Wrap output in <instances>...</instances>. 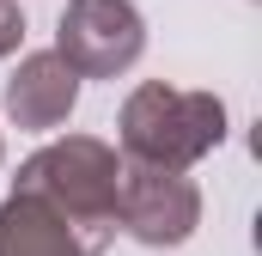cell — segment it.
Here are the masks:
<instances>
[{
  "mask_svg": "<svg viewBox=\"0 0 262 256\" xmlns=\"http://www.w3.org/2000/svg\"><path fill=\"white\" fill-rule=\"evenodd\" d=\"M116 183H122V153L98 134H67L37 146L12 177V189H31L49 207H61L73 232L92 244V256H104V244L116 238Z\"/></svg>",
  "mask_w": 262,
  "mask_h": 256,
  "instance_id": "obj_1",
  "label": "cell"
},
{
  "mask_svg": "<svg viewBox=\"0 0 262 256\" xmlns=\"http://www.w3.org/2000/svg\"><path fill=\"white\" fill-rule=\"evenodd\" d=\"M220 140H226V104L213 92H183L165 79L134 86L116 116V146H122V159H140V165L189 171Z\"/></svg>",
  "mask_w": 262,
  "mask_h": 256,
  "instance_id": "obj_2",
  "label": "cell"
},
{
  "mask_svg": "<svg viewBox=\"0 0 262 256\" xmlns=\"http://www.w3.org/2000/svg\"><path fill=\"white\" fill-rule=\"evenodd\" d=\"M116 226L146 250H177L189 244L201 226V189L171 171V165H140L122 159V183H116Z\"/></svg>",
  "mask_w": 262,
  "mask_h": 256,
  "instance_id": "obj_3",
  "label": "cell"
},
{
  "mask_svg": "<svg viewBox=\"0 0 262 256\" xmlns=\"http://www.w3.org/2000/svg\"><path fill=\"white\" fill-rule=\"evenodd\" d=\"M55 55L79 79H116L146 55V18L134 0H67L55 25Z\"/></svg>",
  "mask_w": 262,
  "mask_h": 256,
  "instance_id": "obj_4",
  "label": "cell"
},
{
  "mask_svg": "<svg viewBox=\"0 0 262 256\" xmlns=\"http://www.w3.org/2000/svg\"><path fill=\"white\" fill-rule=\"evenodd\" d=\"M73 104H79V73H73L55 49L25 55L18 73L6 79V116H12L18 128L49 134V128H61L67 116H73Z\"/></svg>",
  "mask_w": 262,
  "mask_h": 256,
  "instance_id": "obj_5",
  "label": "cell"
},
{
  "mask_svg": "<svg viewBox=\"0 0 262 256\" xmlns=\"http://www.w3.org/2000/svg\"><path fill=\"white\" fill-rule=\"evenodd\" d=\"M0 256H92V244L73 232L61 207L31 189H12L0 201Z\"/></svg>",
  "mask_w": 262,
  "mask_h": 256,
  "instance_id": "obj_6",
  "label": "cell"
},
{
  "mask_svg": "<svg viewBox=\"0 0 262 256\" xmlns=\"http://www.w3.org/2000/svg\"><path fill=\"white\" fill-rule=\"evenodd\" d=\"M18 43H25V12H18V0H0V61L18 55Z\"/></svg>",
  "mask_w": 262,
  "mask_h": 256,
  "instance_id": "obj_7",
  "label": "cell"
},
{
  "mask_svg": "<svg viewBox=\"0 0 262 256\" xmlns=\"http://www.w3.org/2000/svg\"><path fill=\"white\" fill-rule=\"evenodd\" d=\"M0 159H6V140H0Z\"/></svg>",
  "mask_w": 262,
  "mask_h": 256,
  "instance_id": "obj_8",
  "label": "cell"
}]
</instances>
